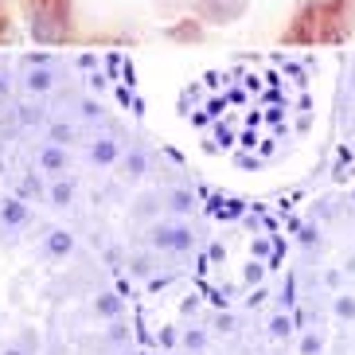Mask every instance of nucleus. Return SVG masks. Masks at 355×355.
I'll return each mask as SVG.
<instances>
[{"label": "nucleus", "mask_w": 355, "mask_h": 355, "mask_svg": "<svg viewBox=\"0 0 355 355\" xmlns=\"http://www.w3.org/2000/svg\"><path fill=\"white\" fill-rule=\"evenodd\" d=\"M125 172H129V176H141V172H145V157H141V153H129V157H125Z\"/></svg>", "instance_id": "obj_8"}, {"label": "nucleus", "mask_w": 355, "mask_h": 355, "mask_svg": "<svg viewBox=\"0 0 355 355\" xmlns=\"http://www.w3.org/2000/svg\"><path fill=\"white\" fill-rule=\"evenodd\" d=\"M188 347H203V332H188Z\"/></svg>", "instance_id": "obj_13"}, {"label": "nucleus", "mask_w": 355, "mask_h": 355, "mask_svg": "<svg viewBox=\"0 0 355 355\" xmlns=\"http://www.w3.org/2000/svg\"><path fill=\"white\" fill-rule=\"evenodd\" d=\"M71 246H74V239L67 230H51V234H47V254H51V258H67Z\"/></svg>", "instance_id": "obj_2"}, {"label": "nucleus", "mask_w": 355, "mask_h": 355, "mask_svg": "<svg viewBox=\"0 0 355 355\" xmlns=\"http://www.w3.org/2000/svg\"><path fill=\"white\" fill-rule=\"evenodd\" d=\"M51 141L55 145H67L71 141V125H51Z\"/></svg>", "instance_id": "obj_10"}, {"label": "nucleus", "mask_w": 355, "mask_h": 355, "mask_svg": "<svg viewBox=\"0 0 355 355\" xmlns=\"http://www.w3.org/2000/svg\"><path fill=\"white\" fill-rule=\"evenodd\" d=\"M0 219L8 223V227H20V223L28 219V211H24L20 203H4V211H0Z\"/></svg>", "instance_id": "obj_5"}, {"label": "nucleus", "mask_w": 355, "mask_h": 355, "mask_svg": "<svg viewBox=\"0 0 355 355\" xmlns=\"http://www.w3.org/2000/svg\"><path fill=\"white\" fill-rule=\"evenodd\" d=\"M0 355H28V352H24V347H4Z\"/></svg>", "instance_id": "obj_14"}, {"label": "nucleus", "mask_w": 355, "mask_h": 355, "mask_svg": "<svg viewBox=\"0 0 355 355\" xmlns=\"http://www.w3.org/2000/svg\"><path fill=\"white\" fill-rule=\"evenodd\" d=\"M336 313H340V316H355V301H352V297H340V301H336Z\"/></svg>", "instance_id": "obj_12"}, {"label": "nucleus", "mask_w": 355, "mask_h": 355, "mask_svg": "<svg viewBox=\"0 0 355 355\" xmlns=\"http://www.w3.org/2000/svg\"><path fill=\"white\" fill-rule=\"evenodd\" d=\"M24 83H28V90H51V71H28V78H24Z\"/></svg>", "instance_id": "obj_4"}, {"label": "nucleus", "mask_w": 355, "mask_h": 355, "mask_svg": "<svg viewBox=\"0 0 355 355\" xmlns=\"http://www.w3.org/2000/svg\"><path fill=\"white\" fill-rule=\"evenodd\" d=\"M157 242H160V246H168V250H188L191 234H188V230H176V227H160L157 230Z\"/></svg>", "instance_id": "obj_1"}, {"label": "nucleus", "mask_w": 355, "mask_h": 355, "mask_svg": "<svg viewBox=\"0 0 355 355\" xmlns=\"http://www.w3.org/2000/svg\"><path fill=\"white\" fill-rule=\"evenodd\" d=\"M172 207H176V211H191V196H188V191H176V196H172Z\"/></svg>", "instance_id": "obj_11"}, {"label": "nucleus", "mask_w": 355, "mask_h": 355, "mask_svg": "<svg viewBox=\"0 0 355 355\" xmlns=\"http://www.w3.org/2000/svg\"><path fill=\"white\" fill-rule=\"evenodd\" d=\"M114 157H117V148L110 145V141H102V145H94V160H98V164H114Z\"/></svg>", "instance_id": "obj_6"}, {"label": "nucleus", "mask_w": 355, "mask_h": 355, "mask_svg": "<svg viewBox=\"0 0 355 355\" xmlns=\"http://www.w3.org/2000/svg\"><path fill=\"white\" fill-rule=\"evenodd\" d=\"M51 203H55V207L71 203V184H55V188H51Z\"/></svg>", "instance_id": "obj_7"}, {"label": "nucleus", "mask_w": 355, "mask_h": 355, "mask_svg": "<svg viewBox=\"0 0 355 355\" xmlns=\"http://www.w3.org/2000/svg\"><path fill=\"white\" fill-rule=\"evenodd\" d=\"M102 316H114L117 313V297H98V304H94Z\"/></svg>", "instance_id": "obj_9"}, {"label": "nucleus", "mask_w": 355, "mask_h": 355, "mask_svg": "<svg viewBox=\"0 0 355 355\" xmlns=\"http://www.w3.org/2000/svg\"><path fill=\"white\" fill-rule=\"evenodd\" d=\"M40 164H43V172H51V176H59L67 168V157H63V148H47L40 157Z\"/></svg>", "instance_id": "obj_3"}]
</instances>
